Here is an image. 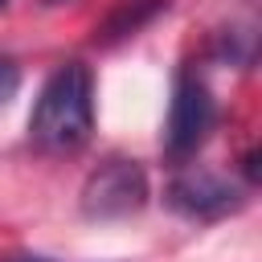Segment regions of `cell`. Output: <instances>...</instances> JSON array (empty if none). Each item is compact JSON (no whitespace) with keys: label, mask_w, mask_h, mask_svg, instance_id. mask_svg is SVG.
<instances>
[{"label":"cell","mask_w":262,"mask_h":262,"mask_svg":"<svg viewBox=\"0 0 262 262\" xmlns=\"http://www.w3.org/2000/svg\"><path fill=\"white\" fill-rule=\"evenodd\" d=\"M213 123H217V102H213L209 86L184 70L172 86V106H168V123H164V151L172 160L196 156V147L209 139Z\"/></svg>","instance_id":"cell-3"},{"label":"cell","mask_w":262,"mask_h":262,"mask_svg":"<svg viewBox=\"0 0 262 262\" xmlns=\"http://www.w3.org/2000/svg\"><path fill=\"white\" fill-rule=\"evenodd\" d=\"M168 0H147V4H139V0H131V4H123L106 25H102V41H115V37H127V33H135L143 20H151L160 8H164Z\"/></svg>","instance_id":"cell-5"},{"label":"cell","mask_w":262,"mask_h":262,"mask_svg":"<svg viewBox=\"0 0 262 262\" xmlns=\"http://www.w3.org/2000/svg\"><path fill=\"white\" fill-rule=\"evenodd\" d=\"M90 135H94V74L82 61H66L37 90V102L29 111V139L41 151L66 156L86 147Z\"/></svg>","instance_id":"cell-1"},{"label":"cell","mask_w":262,"mask_h":262,"mask_svg":"<svg viewBox=\"0 0 262 262\" xmlns=\"http://www.w3.org/2000/svg\"><path fill=\"white\" fill-rule=\"evenodd\" d=\"M246 176H250V180H258V151H250V156H246Z\"/></svg>","instance_id":"cell-7"},{"label":"cell","mask_w":262,"mask_h":262,"mask_svg":"<svg viewBox=\"0 0 262 262\" xmlns=\"http://www.w3.org/2000/svg\"><path fill=\"white\" fill-rule=\"evenodd\" d=\"M4 4H8V0H0V8H4Z\"/></svg>","instance_id":"cell-9"},{"label":"cell","mask_w":262,"mask_h":262,"mask_svg":"<svg viewBox=\"0 0 262 262\" xmlns=\"http://www.w3.org/2000/svg\"><path fill=\"white\" fill-rule=\"evenodd\" d=\"M0 262H49V258H37V254H16V258H0Z\"/></svg>","instance_id":"cell-8"},{"label":"cell","mask_w":262,"mask_h":262,"mask_svg":"<svg viewBox=\"0 0 262 262\" xmlns=\"http://www.w3.org/2000/svg\"><path fill=\"white\" fill-rule=\"evenodd\" d=\"M168 205L192 221H213V217H225V213H237L246 205L242 188L209 168H184L180 176H172L168 184Z\"/></svg>","instance_id":"cell-4"},{"label":"cell","mask_w":262,"mask_h":262,"mask_svg":"<svg viewBox=\"0 0 262 262\" xmlns=\"http://www.w3.org/2000/svg\"><path fill=\"white\" fill-rule=\"evenodd\" d=\"M147 205V172L139 160L127 156H111L102 160L86 184H82V213L94 221H115V217H131Z\"/></svg>","instance_id":"cell-2"},{"label":"cell","mask_w":262,"mask_h":262,"mask_svg":"<svg viewBox=\"0 0 262 262\" xmlns=\"http://www.w3.org/2000/svg\"><path fill=\"white\" fill-rule=\"evenodd\" d=\"M16 86H20V66H16L8 53H0V106L16 94Z\"/></svg>","instance_id":"cell-6"}]
</instances>
